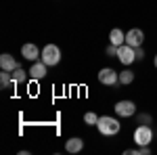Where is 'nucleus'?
<instances>
[{
  "instance_id": "nucleus-1",
  "label": "nucleus",
  "mask_w": 157,
  "mask_h": 155,
  "mask_svg": "<svg viewBox=\"0 0 157 155\" xmlns=\"http://www.w3.org/2000/svg\"><path fill=\"white\" fill-rule=\"evenodd\" d=\"M97 128L103 136H115V134H120L121 124H120V119L113 118V115H101L97 122Z\"/></svg>"
},
{
  "instance_id": "nucleus-2",
  "label": "nucleus",
  "mask_w": 157,
  "mask_h": 155,
  "mask_svg": "<svg viewBox=\"0 0 157 155\" xmlns=\"http://www.w3.org/2000/svg\"><path fill=\"white\" fill-rule=\"evenodd\" d=\"M132 138H134V143L138 145V147L151 145V141H153V130H151V126H149V124H138V126L134 128Z\"/></svg>"
},
{
  "instance_id": "nucleus-3",
  "label": "nucleus",
  "mask_w": 157,
  "mask_h": 155,
  "mask_svg": "<svg viewBox=\"0 0 157 155\" xmlns=\"http://www.w3.org/2000/svg\"><path fill=\"white\" fill-rule=\"evenodd\" d=\"M40 59L44 61L48 67H55V65H59L61 61V48L57 44H46V46L42 48V55H40Z\"/></svg>"
},
{
  "instance_id": "nucleus-4",
  "label": "nucleus",
  "mask_w": 157,
  "mask_h": 155,
  "mask_svg": "<svg viewBox=\"0 0 157 155\" xmlns=\"http://www.w3.org/2000/svg\"><path fill=\"white\" fill-rule=\"evenodd\" d=\"M113 111L117 118H132V115H136V103L134 101H117Z\"/></svg>"
},
{
  "instance_id": "nucleus-5",
  "label": "nucleus",
  "mask_w": 157,
  "mask_h": 155,
  "mask_svg": "<svg viewBox=\"0 0 157 155\" xmlns=\"http://www.w3.org/2000/svg\"><path fill=\"white\" fill-rule=\"evenodd\" d=\"M117 59H120L121 65H132L134 61H136V50H134L130 44H121V46H117Z\"/></svg>"
},
{
  "instance_id": "nucleus-6",
  "label": "nucleus",
  "mask_w": 157,
  "mask_h": 155,
  "mask_svg": "<svg viewBox=\"0 0 157 155\" xmlns=\"http://www.w3.org/2000/svg\"><path fill=\"white\" fill-rule=\"evenodd\" d=\"M98 82L105 84V86H117L120 84V73L115 69H111V67H103L98 72Z\"/></svg>"
},
{
  "instance_id": "nucleus-7",
  "label": "nucleus",
  "mask_w": 157,
  "mask_h": 155,
  "mask_svg": "<svg viewBox=\"0 0 157 155\" xmlns=\"http://www.w3.org/2000/svg\"><path fill=\"white\" fill-rule=\"evenodd\" d=\"M46 73H48V65H46L42 59L34 61V63H32V67H29V80H34V82L44 80V78H46Z\"/></svg>"
},
{
  "instance_id": "nucleus-8",
  "label": "nucleus",
  "mask_w": 157,
  "mask_h": 155,
  "mask_svg": "<svg viewBox=\"0 0 157 155\" xmlns=\"http://www.w3.org/2000/svg\"><path fill=\"white\" fill-rule=\"evenodd\" d=\"M143 42H145V32H143V29L132 27V29H128V32H126V44H130L132 48L143 46Z\"/></svg>"
},
{
  "instance_id": "nucleus-9",
  "label": "nucleus",
  "mask_w": 157,
  "mask_h": 155,
  "mask_svg": "<svg viewBox=\"0 0 157 155\" xmlns=\"http://www.w3.org/2000/svg\"><path fill=\"white\" fill-rule=\"evenodd\" d=\"M40 55H42V50L36 46V44H32V42H27V44H23L21 46V57H23L25 61H38L40 59Z\"/></svg>"
},
{
  "instance_id": "nucleus-10",
  "label": "nucleus",
  "mask_w": 157,
  "mask_h": 155,
  "mask_svg": "<svg viewBox=\"0 0 157 155\" xmlns=\"http://www.w3.org/2000/svg\"><path fill=\"white\" fill-rule=\"evenodd\" d=\"M17 67H21V65H19V61L15 59L13 55H9V52H2V55H0V69H6V72H15Z\"/></svg>"
},
{
  "instance_id": "nucleus-11",
  "label": "nucleus",
  "mask_w": 157,
  "mask_h": 155,
  "mask_svg": "<svg viewBox=\"0 0 157 155\" xmlns=\"http://www.w3.org/2000/svg\"><path fill=\"white\" fill-rule=\"evenodd\" d=\"M109 44H113V46H121V44H126V34L121 32L120 27H115V29L109 32Z\"/></svg>"
},
{
  "instance_id": "nucleus-12",
  "label": "nucleus",
  "mask_w": 157,
  "mask_h": 155,
  "mask_svg": "<svg viewBox=\"0 0 157 155\" xmlns=\"http://www.w3.org/2000/svg\"><path fill=\"white\" fill-rule=\"evenodd\" d=\"M84 149V141L82 138H78V136H73L69 141H65V151L67 153H80Z\"/></svg>"
},
{
  "instance_id": "nucleus-13",
  "label": "nucleus",
  "mask_w": 157,
  "mask_h": 155,
  "mask_svg": "<svg viewBox=\"0 0 157 155\" xmlns=\"http://www.w3.org/2000/svg\"><path fill=\"white\" fill-rule=\"evenodd\" d=\"M11 76H13V82H15V84H23V82H27L29 72H25L23 67H17L15 72H11Z\"/></svg>"
},
{
  "instance_id": "nucleus-14",
  "label": "nucleus",
  "mask_w": 157,
  "mask_h": 155,
  "mask_svg": "<svg viewBox=\"0 0 157 155\" xmlns=\"http://www.w3.org/2000/svg\"><path fill=\"white\" fill-rule=\"evenodd\" d=\"M11 84H15V82H13V76H11V72L2 69V72H0V88H2V90H6V88H9Z\"/></svg>"
},
{
  "instance_id": "nucleus-15",
  "label": "nucleus",
  "mask_w": 157,
  "mask_h": 155,
  "mask_svg": "<svg viewBox=\"0 0 157 155\" xmlns=\"http://www.w3.org/2000/svg\"><path fill=\"white\" fill-rule=\"evenodd\" d=\"M134 82V72H130V69H124V72H120V84H124V86H128V84Z\"/></svg>"
},
{
  "instance_id": "nucleus-16",
  "label": "nucleus",
  "mask_w": 157,
  "mask_h": 155,
  "mask_svg": "<svg viewBox=\"0 0 157 155\" xmlns=\"http://www.w3.org/2000/svg\"><path fill=\"white\" fill-rule=\"evenodd\" d=\"M98 118H101V115H97L94 111H86V113H84V124H86V126H97Z\"/></svg>"
},
{
  "instance_id": "nucleus-17",
  "label": "nucleus",
  "mask_w": 157,
  "mask_h": 155,
  "mask_svg": "<svg viewBox=\"0 0 157 155\" xmlns=\"http://www.w3.org/2000/svg\"><path fill=\"white\" fill-rule=\"evenodd\" d=\"M126 153H130V155H151V149H149V145H147V147H136V149H128Z\"/></svg>"
},
{
  "instance_id": "nucleus-18",
  "label": "nucleus",
  "mask_w": 157,
  "mask_h": 155,
  "mask_svg": "<svg viewBox=\"0 0 157 155\" xmlns=\"http://www.w3.org/2000/svg\"><path fill=\"white\" fill-rule=\"evenodd\" d=\"M136 122H138V124H149V126H151L153 118H151L149 113H138V115H136Z\"/></svg>"
},
{
  "instance_id": "nucleus-19",
  "label": "nucleus",
  "mask_w": 157,
  "mask_h": 155,
  "mask_svg": "<svg viewBox=\"0 0 157 155\" xmlns=\"http://www.w3.org/2000/svg\"><path fill=\"white\" fill-rule=\"evenodd\" d=\"M105 52H107V57H117V46H113V44H109Z\"/></svg>"
},
{
  "instance_id": "nucleus-20",
  "label": "nucleus",
  "mask_w": 157,
  "mask_h": 155,
  "mask_svg": "<svg viewBox=\"0 0 157 155\" xmlns=\"http://www.w3.org/2000/svg\"><path fill=\"white\" fill-rule=\"evenodd\" d=\"M134 50H136V61H143V59H145V50H143V46L134 48Z\"/></svg>"
},
{
  "instance_id": "nucleus-21",
  "label": "nucleus",
  "mask_w": 157,
  "mask_h": 155,
  "mask_svg": "<svg viewBox=\"0 0 157 155\" xmlns=\"http://www.w3.org/2000/svg\"><path fill=\"white\" fill-rule=\"evenodd\" d=\"M153 65H155V69H157V55L153 57Z\"/></svg>"
}]
</instances>
